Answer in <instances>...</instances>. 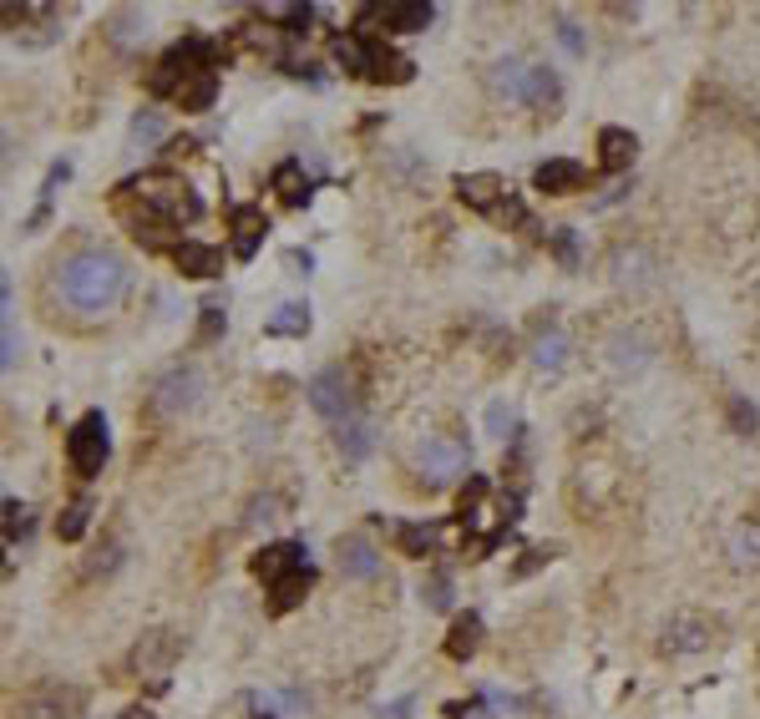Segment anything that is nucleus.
I'll use <instances>...</instances> for the list:
<instances>
[{
    "label": "nucleus",
    "instance_id": "nucleus-30",
    "mask_svg": "<svg viewBox=\"0 0 760 719\" xmlns=\"http://www.w3.org/2000/svg\"><path fill=\"white\" fill-rule=\"evenodd\" d=\"M304 593H310V568H304V573H294V578H284V583H274V598H269V613L279 618V613H289V608H299V603H304Z\"/></svg>",
    "mask_w": 760,
    "mask_h": 719
},
{
    "label": "nucleus",
    "instance_id": "nucleus-33",
    "mask_svg": "<svg viewBox=\"0 0 760 719\" xmlns=\"http://www.w3.org/2000/svg\"><path fill=\"white\" fill-rule=\"evenodd\" d=\"M396 547H401L406 557H426V552L436 547V532H431V527H416V522H401V527H396Z\"/></svg>",
    "mask_w": 760,
    "mask_h": 719
},
{
    "label": "nucleus",
    "instance_id": "nucleus-1",
    "mask_svg": "<svg viewBox=\"0 0 760 719\" xmlns=\"http://www.w3.org/2000/svg\"><path fill=\"white\" fill-rule=\"evenodd\" d=\"M51 299L76 319H107L127 299V264L107 249H76L51 269Z\"/></svg>",
    "mask_w": 760,
    "mask_h": 719
},
{
    "label": "nucleus",
    "instance_id": "nucleus-13",
    "mask_svg": "<svg viewBox=\"0 0 760 719\" xmlns=\"http://www.w3.org/2000/svg\"><path fill=\"white\" fill-rule=\"evenodd\" d=\"M228 223H234V254H239V259H254V254H259V244H264V228H269L264 208L239 203L234 213H228Z\"/></svg>",
    "mask_w": 760,
    "mask_h": 719
},
{
    "label": "nucleus",
    "instance_id": "nucleus-14",
    "mask_svg": "<svg viewBox=\"0 0 760 719\" xmlns=\"http://www.w3.org/2000/svg\"><path fill=\"white\" fill-rule=\"evenodd\" d=\"M532 183H538L543 193L568 198V193L588 188V173H583V163H573V157H553V163H543L538 173H532Z\"/></svg>",
    "mask_w": 760,
    "mask_h": 719
},
{
    "label": "nucleus",
    "instance_id": "nucleus-39",
    "mask_svg": "<svg viewBox=\"0 0 760 719\" xmlns=\"http://www.w3.org/2000/svg\"><path fill=\"white\" fill-rule=\"evenodd\" d=\"M730 421H735V431L740 436H750L755 426H760V416H755V406H745L740 395H730Z\"/></svg>",
    "mask_w": 760,
    "mask_h": 719
},
{
    "label": "nucleus",
    "instance_id": "nucleus-27",
    "mask_svg": "<svg viewBox=\"0 0 760 719\" xmlns=\"http://www.w3.org/2000/svg\"><path fill=\"white\" fill-rule=\"evenodd\" d=\"M213 97H218V76H213V71H198V76H188V82H183V92H178L173 102L188 107V112H208Z\"/></svg>",
    "mask_w": 760,
    "mask_h": 719
},
{
    "label": "nucleus",
    "instance_id": "nucleus-20",
    "mask_svg": "<svg viewBox=\"0 0 760 719\" xmlns=\"http://www.w3.org/2000/svg\"><path fill=\"white\" fill-rule=\"evenodd\" d=\"M107 41H112L117 51H137V46L147 41V16H142V11H112V16H107Z\"/></svg>",
    "mask_w": 760,
    "mask_h": 719
},
{
    "label": "nucleus",
    "instance_id": "nucleus-23",
    "mask_svg": "<svg viewBox=\"0 0 760 719\" xmlns=\"http://www.w3.org/2000/svg\"><path fill=\"white\" fill-rule=\"evenodd\" d=\"M477 644H482V618H477V613H467V618H456V623H451V633H446V659L467 664V659L477 654Z\"/></svg>",
    "mask_w": 760,
    "mask_h": 719
},
{
    "label": "nucleus",
    "instance_id": "nucleus-47",
    "mask_svg": "<svg viewBox=\"0 0 760 719\" xmlns=\"http://www.w3.org/2000/svg\"><path fill=\"white\" fill-rule=\"evenodd\" d=\"M289 269H294V274H310V254L294 249V254H289Z\"/></svg>",
    "mask_w": 760,
    "mask_h": 719
},
{
    "label": "nucleus",
    "instance_id": "nucleus-25",
    "mask_svg": "<svg viewBox=\"0 0 760 719\" xmlns=\"http://www.w3.org/2000/svg\"><path fill=\"white\" fill-rule=\"evenodd\" d=\"M730 557H735V568H760V517L735 522V532H730Z\"/></svg>",
    "mask_w": 760,
    "mask_h": 719
},
{
    "label": "nucleus",
    "instance_id": "nucleus-16",
    "mask_svg": "<svg viewBox=\"0 0 760 719\" xmlns=\"http://www.w3.org/2000/svg\"><path fill=\"white\" fill-rule=\"evenodd\" d=\"M492 92L497 97H507V102H527V82H532V61H522V56H502V61H492Z\"/></svg>",
    "mask_w": 760,
    "mask_h": 719
},
{
    "label": "nucleus",
    "instance_id": "nucleus-21",
    "mask_svg": "<svg viewBox=\"0 0 760 719\" xmlns=\"http://www.w3.org/2000/svg\"><path fill=\"white\" fill-rule=\"evenodd\" d=\"M330 61H335V66H345L350 76H370V41H365V36H355V31H345V36H335V41H330Z\"/></svg>",
    "mask_w": 760,
    "mask_h": 719
},
{
    "label": "nucleus",
    "instance_id": "nucleus-9",
    "mask_svg": "<svg viewBox=\"0 0 760 719\" xmlns=\"http://www.w3.org/2000/svg\"><path fill=\"white\" fill-rule=\"evenodd\" d=\"M82 714H87V704L71 684H41L16 704V719H82Z\"/></svg>",
    "mask_w": 760,
    "mask_h": 719
},
{
    "label": "nucleus",
    "instance_id": "nucleus-2",
    "mask_svg": "<svg viewBox=\"0 0 760 719\" xmlns=\"http://www.w3.org/2000/svg\"><path fill=\"white\" fill-rule=\"evenodd\" d=\"M122 193L142 198V208H152V213L168 218V223H183V218H198V213H203V203L193 198V188H188L183 178H173V173L132 178V183H122Z\"/></svg>",
    "mask_w": 760,
    "mask_h": 719
},
{
    "label": "nucleus",
    "instance_id": "nucleus-4",
    "mask_svg": "<svg viewBox=\"0 0 760 719\" xmlns=\"http://www.w3.org/2000/svg\"><path fill=\"white\" fill-rule=\"evenodd\" d=\"M107 451H112V441H107V416H102V411H87L82 421L71 426V436H66V461H71V471H76V476H97V471L107 466Z\"/></svg>",
    "mask_w": 760,
    "mask_h": 719
},
{
    "label": "nucleus",
    "instance_id": "nucleus-37",
    "mask_svg": "<svg viewBox=\"0 0 760 719\" xmlns=\"http://www.w3.org/2000/svg\"><path fill=\"white\" fill-rule=\"evenodd\" d=\"M163 137V117L158 112H137L132 117V142H158Z\"/></svg>",
    "mask_w": 760,
    "mask_h": 719
},
{
    "label": "nucleus",
    "instance_id": "nucleus-31",
    "mask_svg": "<svg viewBox=\"0 0 760 719\" xmlns=\"http://www.w3.org/2000/svg\"><path fill=\"white\" fill-rule=\"evenodd\" d=\"M558 76L548 71V66H532V82H527V107H548L553 112V102H558Z\"/></svg>",
    "mask_w": 760,
    "mask_h": 719
},
{
    "label": "nucleus",
    "instance_id": "nucleus-8",
    "mask_svg": "<svg viewBox=\"0 0 760 719\" xmlns=\"http://www.w3.org/2000/svg\"><path fill=\"white\" fill-rule=\"evenodd\" d=\"M310 406H315L325 421H335V426L355 421V390H350V380H345L340 365H330V370H320V375L310 380Z\"/></svg>",
    "mask_w": 760,
    "mask_h": 719
},
{
    "label": "nucleus",
    "instance_id": "nucleus-41",
    "mask_svg": "<svg viewBox=\"0 0 760 719\" xmlns=\"http://www.w3.org/2000/svg\"><path fill=\"white\" fill-rule=\"evenodd\" d=\"M553 254H558L568 269H578V244H573V228H558V233H553Z\"/></svg>",
    "mask_w": 760,
    "mask_h": 719
},
{
    "label": "nucleus",
    "instance_id": "nucleus-42",
    "mask_svg": "<svg viewBox=\"0 0 760 719\" xmlns=\"http://www.w3.org/2000/svg\"><path fill=\"white\" fill-rule=\"evenodd\" d=\"M558 36H563V46H568L573 56H583V36H578V26H573V21H558Z\"/></svg>",
    "mask_w": 760,
    "mask_h": 719
},
{
    "label": "nucleus",
    "instance_id": "nucleus-5",
    "mask_svg": "<svg viewBox=\"0 0 760 719\" xmlns=\"http://www.w3.org/2000/svg\"><path fill=\"white\" fill-rule=\"evenodd\" d=\"M720 638V623L710 618V613H674L669 623H664V633H659V654H669V659H695V654H705L710 644Z\"/></svg>",
    "mask_w": 760,
    "mask_h": 719
},
{
    "label": "nucleus",
    "instance_id": "nucleus-3",
    "mask_svg": "<svg viewBox=\"0 0 760 719\" xmlns=\"http://www.w3.org/2000/svg\"><path fill=\"white\" fill-rule=\"evenodd\" d=\"M467 466H472V451H467L462 436H451V431H436V436H426V441L416 446V471H421L426 487L456 482V476H462Z\"/></svg>",
    "mask_w": 760,
    "mask_h": 719
},
{
    "label": "nucleus",
    "instance_id": "nucleus-19",
    "mask_svg": "<svg viewBox=\"0 0 760 719\" xmlns=\"http://www.w3.org/2000/svg\"><path fill=\"white\" fill-rule=\"evenodd\" d=\"M532 365L548 370V375H558V370L568 365V335H563L558 325L538 330V340H532Z\"/></svg>",
    "mask_w": 760,
    "mask_h": 719
},
{
    "label": "nucleus",
    "instance_id": "nucleus-17",
    "mask_svg": "<svg viewBox=\"0 0 760 719\" xmlns=\"http://www.w3.org/2000/svg\"><path fill=\"white\" fill-rule=\"evenodd\" d=\"M634 132L629 127H603L598 132V168L603 173H624L629 163H634Z\"/></svg>",
    "mask_w": 760,
    "mask_h": 719
},
{
    "label": "nucleus",
    "instance_id": "nucleus-28",
    "mask_svg": "<svg viewBox=\"0 0 760 719\" xmlns=\"http://www.w3.org/2000/svg\"><path fill=\"white\" fill-rule=\"evenodd\" d=\"M370 446H375V426H370L365 416H355V421H345V426H340V451H345L350 461H365V456H370Z\"/></svg>",
    "mask_w": 760,
    "mask_h": 719
},
{
    "label": "nucleus",
    "instance_id": "nucleus-36",
    "mask_svg": "<svg viewBox=\"0 0 760 719\" xmlns=\"http://www.w3.org/2000/svg\"><path fill=\"white\" fill-rule=\"evenodd\" d=\"M228 330V314H223V299H208L203 304V325H198V340H218Z\"/></svg>",
    "mask_w": 760,
    "mask_h": 719
},
{
    "label": "nucleus",
    "instance_id": "nucleus-10",
    "mask_svg": "<svg viewBox=\"0 0 760 719\" xmlns=\"http://www.w3.org/2000/svg\"><path fill=\"white\" fill-rule=\"evenodd\" d=\"M249 568H254V578H264V583L274 588V583H284V578L304 573L310 563H304V542H269Z\"/></svg>",
    "mask_w": 760,
    "mask_h": 719
},
{
    "label": "nucleus",
    "instance_id": "nucleus-40",
    "mask_svg": "<svg viewBox=\"0 0 760 719\" xmlns=\"http://www.w3.org/2000/svg\"><path fill=\"white\" fill-rule=\"evenodd\" d=\"M26 522H31V517H26V507H21L16 497H6V542H11V547H16V537L26 532Z\"/></svg>",
    "mask_w": 760,
    "mask_h": 719
},
{
    "label": "nucleus",
    "instance_id": "nucleus-22",
    "mask_svg": "<svg viewBox=\"0 0 760 719\" xmlns=\"http://www.w3.org/2000/svg\"><path fill=\"white\" fill-rule=\"evenodd\" d=\"M375 16L391 31H426L436 21V6H426V0H406V6H380Z\"/></svg>",
    "mask_w": 760,
    "mask_h": 719
},
{
    "label": "nucleus",
    "instance_id": "nucleus-48",
    "mask_svg": "<svg viewBox=\"0 0 760 719\" xmlns=\"http://www.w3.org/2000/svg\"><path fill=\"white\" fill-rule=\"evenodd\" d=\"M122 719H158L152 709H142V704H132V709H122Z\"/></svg>",
    "mask_w": 760,
    "mask_h": 719
},
{
    "label": "nucleus",
    "instance_id": "nucleus-12",
    "mask_svg": "<svg viewBox=\"0 0 760 719\" xmlns=\"http://www.w3.org/2000/svg\"><path fill=\"white\" fill-rule=\"evenodd\" d=\"M411 76H416V61H411V56L391 51L386 41H370V76H365V82H375V87H401V82H411Z\"/></svg>",
    "mask_w": 760,
    "mask_h": 719
},
{
    "label": "nucleus",
    "instance_id": "nucleus-43",
    "mask_svg": "<svg viewBox=\"0 0 760 719\" xmlns=\"http://www.w3.org/2000/svg\"><path fill=\"white\" fill-rule=\"evenodd\" d=\"M274 517H279V497H259V502H254V517H249V522H274Z\"/></svg>",
    "mask_w": 760,
    "mask_h": 719
},
{
    "label": "nucleus",
    "instance_id": "nucleus-24",
    "mask_svg": "<svg viewBox=\"0 0 760 719\" xmlns=\"http://www.w3.org/2000/svg\"><path fill=\"white\" fill-rule=\"evenodd\" d=\"M608 365H614L619 375L644 370V365H649V345H644V335H614V340H608Z\"/></svg>",
    "mask_w": 760,
    "mask_h": 719
},
{
    "label": "nucleus",
    "instance_id": "nucleus-35",
    "mask_svg": "<svg viewBox=\"0 0 760 719\" xmlns=\"http://www.w3.org/2000/svg\"><path fill=\"white\" fill-rule=\"evenodd\" d=\"M264 21H284V31H304L315 21V6H269Z\"/></svg>",
    "mask_w": 760,
    "mask_h": 719
},
{
    "label": "nucleus",
    "instance_id": "nucleus-34",
    "mask_svg": "<svg viewBox=\"0 0 760 719\" xmlns=\"http://www.w3.org/2000/svg\"><path fill=\"white\" fill-rule=\"evenodd\" d=\"M274 183H279V198H284L289 208H304V203H310V183H299V168H294V163H284V168L274 173Z\"/></svg>",
    "mask_w": 760,
    "mask_h": 719
},
{
    "label": "nucleus",
    "instance_id": "nucleus-6",
    "mask_svg": "<svg viewBox=\"0 0 760 719\" xmlns=\"http://www.w3.org/2000/svg\"><path fill=\"white\" fill-rule=\"evenodd\" d=\"M178 654H183V638L178 633H168V628H152V633H142L137 638V649H132V659H127V669L137 674V679H147V684H168V674H173V664H178Z\"/></svg>",
    "mask_w": 760,
    "mask_h": 719
},
{
    "label": "nucleus",
    "instance_id": "nucleus-45",
    "mask_svg": "<svg viewBox=\"0 0 760 719\" xmlns=\"http://www.w3.org/2000/svg\"><path fill=\"white\" fill-rule=\"evenodd\" d=\"M487 426H492V436H507L502 426H512V411H507V406H492V411H487Z\"/></svg>",
    "mask_w": 760,
    "mask_h": 719
},
{
    "label": "nucleus",
    "instance_id": "nucleus-32",
    "mask_svg": "<svg viewBox=\"0 0 760 719\" xmlns=\"http://www.w3.org/2000/svg\"><path fill=\"white\" fill-rule=\"evenodd\" d=\"M614 279H619V284H644V279H649V254L619 249V254H614Z\"/></svg>",
    "mask_w": 760,
    "mask_h": 719
},
{
    "label": "nucleus",
    "instance_id": "nucleus-15",
    "mask_svg": "<svg viewBox=\"0 0 760 719\" xmlns=\"http://www.w3.org/2000/svg\"><path fill=\"white\" fill-rule=\"evenodd\" d=\"M502 178L497 173H462L456 178V198H462L467 208H477V213H492V208H502Z\"/></svg>",
    "mask_w": 760,
    "mask_h": 719
},
{
    "label": "nucleus",
    "instance_id": "nucleus-29",
    "mask_svg": "<svg viewBox=\"0 0 760 719\" xmlns=\"http://www.w3.org/2000/svg\"><path fill=\"white\" fill-rule=\"evenodd\" d=\"M87 522H92V502L87 497H71L66 507H61V517H56V537L61 542H76L87 532Z\"/></svg>",
    "mask_w": 760,
    "mask_h": 719
},
{
    "label": "nucleus",
    "instance_id": "nucleus-46",
    "mask_svg": "<svg viewBox=\"0 0 760 719\" xmlns=\"http://www.w3.org/2000/svg\"><path fill=\"white\" fill-rule=\"evenodd\" d=\"M16 365V319L6 314V370Z\"/></svg>",
    "mask_w": 760,
    "mask_h": 719
},
{
    "label": "nucleus",
    "instance_id": "nucleus-18",
    "mask_svg": "<svg viewBox=\"0 0 760 719\" xmlns=\"http://www.w3.org/2000/svg\"><path fill=\"white\" fill-rule=\"evenodd\" d=\"M173 264L193 279H213L223 269V254L213 244H198V238H183V244H173Z\"/></svg>",
    "mask_w": 760,
    "mask_h": 719
},
{
    "label": "nucleus",
    "instance_id": "nucleus-44",
    "mask_svg": "<svg viewBox=\"0 0 760 719\" xmlns=\"http://www.w3.org/2000/svg\"><path fill=\"white\" fill-rule=\"evenodd\" d=\"M375 719H411V699H391V704H380Z\"/></svg>",
    "mask_w": 760,
    "mask_h": 719
},
{
    "label": "nucleus",
    "instance_id": "nucleus-38",
    "mask_svg": "<svg viewBox=\"0 0 760 719\" xmlns=\"http://www.w3.org/2000/svg\"><path fill=\"white\" fill-rule=\"evenodd\" d=\"M421 598H426V608H436V613H446L451 608V583L436 573V578H426V588H421Z\"/></svg>",
    "mask_w": 760,
    "mask_h": 719
},
{
    "label": "nucleus",
    "instance_id": "nucleus-26",
    "mask_svg": "<svg viewBox=\"0 0 760 719\" xmlns=\"http://www.w3.org/2000/svg\"><path fill=\"white\" fill-rule=\"evenodd\" d=\"M264 335H289V340H304V335H310V309H304V304H279V309L264 319Z\"/></svg>",
    "mask_w": 760,
    "mask_h": 719
},
{
    "label": "nucleus",
    "instance_id": "nucleus-7",
    "mask_svg": "<svg viewBox=\"0 0 760 719\" xmlns=\"http://www.w3.org/2000/svg\"><path fill=\"white\" fill-rule=\"evenodd\" d=\"M198 401H203V375L193 365H178V370H168L158 385H152V411H158L163 421H178Z\"/></svg>",
    "mask_w": 760,
    "mask_h": 719
},
{
    "label": "nucleus",
    "instance_id": "nucleus-11",
    "mask_svg": "<svg viewBox=\"0 0 760 719\" xmlns=\"http://www.w3.org/2000/svg\"><path fill=\"white\" fill-rule=\"evenodd\" d=\"M335 568H340V578H375L380 552H375V542H370V537L350 532V537H340V542H335Z\"/></svg>",
    "mask_w": 760,
    "mask_h": 719
}]
</instances>
